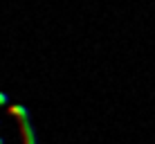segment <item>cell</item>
I'll return each mask as SVG.
<instances>
[{"label": "cell", "mask_w": 155, "mask_h": 144, "mask_svg": "<svg viewBox=\"0 0 155 144\" xmlns=\"http://www.w3.org/2000/svg\"><path fill=\"white\" fill-rule=\"evenodd\" d=\"M2 142H5V140H2V137H0V144H2Z\"/></svg>", "instance_id": "cell-1"}]
</instances>
